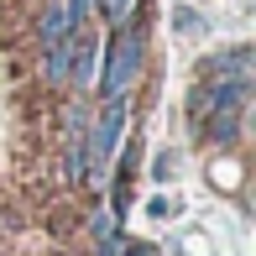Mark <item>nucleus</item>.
I'll return each instance as SVG.
<instances>
[{"instance_id":"obj_1","label":"nucleus","mask_w":256,"mask_h":256,"mask_svg":"<svg viewBox=\"0 0 256 256\" xmlns=\"http://www.w3.org/2000/svg\"><path fill=\"white\" fill-rule=\"evenodd\" d=\"M142 63H146V32L136 26V21H126V26H115L110 42H100V94L104 100H126L136 89V78H142Z\"/></svg>"},{"instance_id":"obj_2","label":"nucleus","mask_w":256,"mask_h":256,"mask_svg":"<svg viewBox=\"0 0 256 256\" xmlns=\"http://www.w3.org/2000/svg\"><path fill=\"white\" fill-rule=\"evenodd\" d=\"M126 120H131V94L126 100H104V110L89 120V178H104V168L115 162Z\"/></svg>"},{"instance_id":"obj_3","label":"nucleus","mask_w":256,"mask_h":256,"mask_svg":"<svg viewBox=\"0 0 256 256\" xmlns=\"http://www.w3.org/2000/svg\"><path fill=\"white\" fill-rule=\"evenodd\" d=\"M94 74H100V37L89 32V21H84V26H74V48H68V74H63V84L84 94V89L94 84Z\"/></svg>"},{"instance_id":"obj_4","label":"nucleus","mask_w":256,"mask_h":256,"mask_svg":"<svg viewBox=\"0 0 256 256\" xmlns=\"http://www.w3.org/2000/svg\"><path fill=\"white\" fill-rule=\"evenodd\" d=\"M251 74H256V52L246 48V42L204 58V78H251Z\"/></svg>"},{"instance_id":"obj_5","label":"nucleus","mask_w":256,"mask_h":256,"mask_svg":"<svg viewBox=\"0 0 256 256\" xmlns=\"http://www.w3.org/2000/svg\"><path fill=\"white\" fill-rule=\"evenodd\" d=\"M68 32H74V16H68V0H48V10L37 16V42H42V48H52V42H63Z\"/></svg>"},{"instance_id":"obj_6","label":"nucleus","mask_w":256,"mask_h":256,"mask_svg":"<svg viewBox=\"0 0 256 256\" xmlns=\"http://www.w3.org/2000/svg\"><path fill=\"white\" fill-rule=\"evenodd\" d=\"M240 115H246V110H209V120H204V142H214V146H236V142H240Z\"/></svg>"},{"instance_id":"obj_7","label":"nucleus","mask_w":256,"mask_h":256,"mask_svg":"<svg viewBox=\"0 0 256 256\" xmlns=\"http://www.w3.org/2000/svg\"><path fill=\"white\" fill-rule=\"evenodd\" d=\"M94 246H100V256H120V246H126V236L104 214H94Z\"/></svg>"},{"instance_id":"obj_8","label":"nucleus","mask_w":256,"mask_h":256,"mask_svg":"<svg viewBox=\"0 0 256 256\" xmlns=\"http://www.w3.org/2000/svg\"><path fill=\"white\" fill-rule=\"evenodd\" d=\"M94 6H104V21H110V26H126L142 0H94Z\"/></svg>"},{"instance_id":"obj_9","label":"nucleus","mask_w":256,"mask_h":256,"mask_svg":"<svg viewBox=\"0 0 256 256\" xmlns=\"http://www.w3.org/2000/svg\"><path fill=\"white\" fill-rule=\"evenodd\" d=\"M172 168H178V157H172V152H157V162H152V178H157V183H168V178H172Z\"/></svg>"},{"instance_id":"obj_10","label":"nucleus","mask_w":256,"mask_h":256,"mask_svg":"<svg viewBox=\"0 0 256 256\" xmlns=\"http://www.w3.org/2000/svg\"><path fill=\"white\" fill-rule=\"evenodd\" d=\"M120 256H157V251H152V246H142V240H126Z\"/></svg>"},{"instance_id":"obj_11","label":"nucleus","mask_w":256,"mask_h":256,"mask_svg":"<svg viewBox=\"0 0 256 256\" xmlns=\"http://www.w3.org/2000/svg\"><path fill=\"white\" fill-rule=\"evenodd\" d=\"M172 21H178L183 32H199V16H194V10H178V16H172Z\"/></svg>"}]
</instances>
